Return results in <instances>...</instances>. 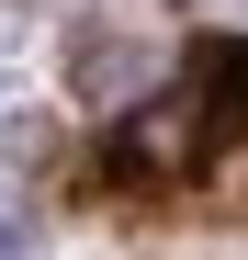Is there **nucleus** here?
<instances>
[{"instance_id":"f257e3e1","label":"nucleus","mask_w":248,"mask_h":260,"mask_svg":"<svg viewBox=\"0 0 248 260\" xmlns=\"http://www.w3.org/2000/svg\"><path fill=\"white\" fill-rule=\"evenodd\" d=\"M226 136H248V46H192L181 91L158 102V124H136L124 158L170 170V158H203V147H226Z\"/></svg>"},{"instance_id":"f03ea898","label":"nucleus","mask_w":248,"mask_h":260,"mask_svg":"<svg viewBox=\"0 0 248 260\" xmlns=\"http://www.w3.org/2000/svg\"><path fill=\"white\" fill-rule=\"evenodd\" d=\"M0 260H12V249H0Z\"/></svg>"}]
</instances>
